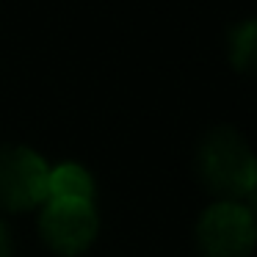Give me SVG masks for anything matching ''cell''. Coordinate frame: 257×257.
<instances>
[{"mask_svg": "<svg viewBox=\"0 0 257 257\" xmlns=\"http://www.w3.org/2000/svg\"><path fill=\"white\" fill-rule=\"evenodd\" d=\"M199 174L210 194L240 199L257 188V158L232 127H216L199 147Z\"/></svg>", "mask_w": 257, "mask_h": 257, "instance_id": "6da1fadb", "label": "cell"}, {"mask_svg": "<svg viewBox=\"0 0 257 257\" xmlns=\"http://www.w3.org/2000/svg\"><path fill=\"white\" fill-rule=\"evenodd\" d=\"M196 240L205 257H249L257 243V224L246 205L218 202L202 213Z\"/></svg>", "mask_w": 257, "mask_h": 257, "instance_id": "7a4b0ae2", "label": "cell"}, {"mask_svg": "<svg viewBox=\"0 0 257 257\" xmlns=\"http://www.w3.org/2000/svg\"><path fill=\"white\" fill-rule=\"evenodd\" d=\"M47 163L28 147L0 150V207L12 213L47 202Z\"/></svg>", "mask_w": 257, "mask_h": 257, "instance_id": "3957f363", "label": "cell"}, {"mask_svg": "<svg viewBox=\"0 0 257 257\" xmlns=\"http://www.w3.org/2000/svg\"><path fill=\"white\" fill-rule=\"evenodd\" d=\"M97 218L94 202L80 199H47L45 213H42V238L53 251L64 257L83 254L97 238Z\"/></svg>", "mask_w": 257, "mask_h": 257, "instance_id": "277c9868", "label": "cell"}, {"mask_svg": "<svg viewBox=\"0 0 257 257\" xmlns=\"http://www.w3.org/2000/svg\"><path fill=\"white\" fill-rule=\"evenodd\" d=\"M47 199H94V180L78 163H61L50 172L47 180Z\"/></svg>", "mask_w": 257, "mask_h": 257, "instance_id": "5b68a950", "label": "cell"}, {"mask_svg": "<svg viewBox=\"0 0 257 257\" xmlns=\"http://www.w3.org/2000/svg\"><path fill=\"white\" fill-rule=\"evenodd\" d=\"M229 61L238 72L257 75V20L235 25L229 34Z\"/></svg>", "mask_w": 257, "mask_h": 257, "instance_id": "8992f818", "label": "cell"}, {"mask_svg": "<svg viewBox=\"0 0 257 257\" xmlns=\"http://www.w3.org/2000/svg\"><path fill=\"white\" fill-rule=\"evenodd\" d=\"M9 254H12V240H9L6 227L0 224V257H9Z\"/></svg>", "mask_w": 257, "mask_h": 257, "instance_id": "52a82bcc", "label": "cell"}, {"mask_svg": "<svg viewBox=\"0 0 257 257\" xmlns=\"http://www.w3.org/2000/svg\"><path fill=\"white\" fill-rule=\"evenodd\" d=\"M246 210H249V216L254 218V224H257V188L249 194V205H246Z\"/></svg>", "mask_w": 257, "mask_h": 257, "instance_id": "ba28073f", "label": "cell"}]
</instances>
